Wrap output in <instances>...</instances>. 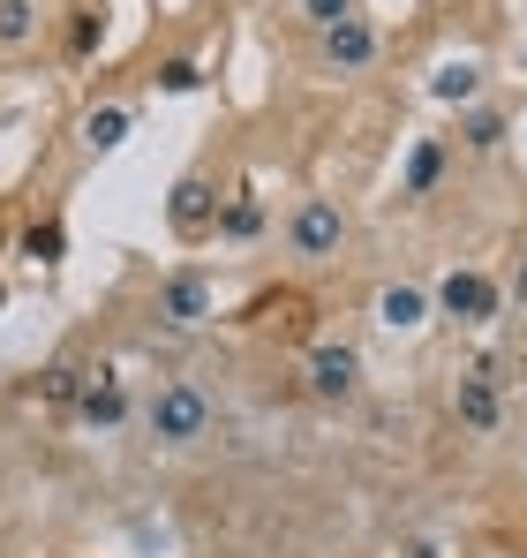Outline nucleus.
<instances>
[{
  "label": "nucleus",
  "instance_id": "1",
  "mask_svg": "<svg viewBox=\"0 0 527 558\" xmlns=\"http://www.w3.org/2000/svg\"><path fill=\"white\" fill-rule=\"evenodd\" d=\"M136 415H144V438H151V446H167V453H188V446H204V438H211V392H204V385H188V377H167L159 392H144V400H136Z\"/></svg>",
  "mask_w": 527,
  "mask_h": 558
},
{
  "label": "nucleus",
  "instance_id": "21",
  "mask_svg": "<svg viewBox=\"0 0 527 558\" xmlns=\"http://www.w3.org/2000/svg\"><path fill=\"white\" fill-rule=\"evenodd\" d=\"M498 287H505V302H513V310H520V317H527V257H520V265H513V279H498Z\"/></svg>",
  "mask_w": 527,
  "mask_h": 558
},
{
  "label": "nucleus",
  "instance_id": "3",
  "mask_svg": "<svg viewBox=\"0 0 527 558\" xmlns=\"http://www.w3.org/2000/svg\"><path fill=\"white\" fill-rule=\"evenodd\" d=\"M302 377H309V392H317L324 408H347V400H361V385H369V363H361L354 340H317L309 363H302Z\"/></svg>",
  "mask_w": 527,
  "mask_h": 558
},
{
  "label": "nucleus",
  "instance_id": "7",
  "mask_svg": "<svg viewBox=\"0 0 527 558\" xmlns=\"http://www.w3.org/2000/svg\"><path fill=\"white\" fill-rule=\"evenodd\" d=\"M452 423H459L467 438H498V430H505V392H498L490 371H459L452 377Z\"/></svg>",
  "mask_w": 527,
  "mask_h": 558
},
{
  "label": "nucleus",
  "instance_id": "8",
  "mask_svg": "<svg viewBox=\"0 0 527 558\" xmlns=\"http://www.w3.org/2000/svg\"><path fill=\"white\" fill-rule=\"evenodd\" d=\"M69 415H76L84 430H98V438H106V430H121V423L136 415V385H128L121 371H90V377H84V392H76V408H69Z\"/></svg>",
  "mask_w": 527,
  "mask_h": 558
},
{
  "label": "nucleus",
  "instance_id": "12",
  "mask_svg": "<svg viewBox=\"0 0 527 558\" xmlns=\"http://www.w3.org/2000/svg\"><path fill=\"white\" fill-rule=\"evenodd\" d=\"M444 167H452V144H444V136H415V151H407V167H400V196H407V204L438 196Z\"/></svg>",
  "mask_w": 527,
  "mask_h": 558
},
{
  "label": "nucleus",
  "instance_id": "14",
  "mask_svg": "<svg viewBox=\"0 0 527 558\" xmlns=\"http://www.w3.org/2000/svg\"><path fill=\"white\" fill-rule=\"evenodd\" d=\"M430 98H444L452 113H459V106H475V98H482V61H475V53H467V61H444L438 84H430Z\"/></svg>",
  "mask_w": 527,
  "mask_h": 558
},
{
  "label": "nucleus",
  "instance_id": "18",
  "mask_svg": "<svg viewBox=\"0 0 527 558\" xmlns=\"http://www.w3.org/2000/svg\"><path fill=\"white\" fill-rule=\"evenodd\" d=\"M159 92H174V98L204 92V69H196V61H188V53H181V61H167V69H159Z\"/></svg>",
  "mask_w": 527,
  "mask_h": 558
},
{
  "label": "nucleus",
  "instance_id": "11",
  "mask_svg": "<svg viewBox=\"0 0 527 558\" xmlns=\"http://www.w3.org/2000/svg\"><path fill=\"white\" fill-rule=\"evenodd\" d=\"M438 310H430V287H415V279H392V287H377V325L384 332H422Z\"/></svg>",
  "mask_w": 527,
  "mask_h": 558
},
{
  "label": "nucleus",
  "instance_id": "2",
  "mask_svg": "<svg viewBox=\"0 0 527 558\" xmlns=\"http://www.w3.org/2000/svg\"><path fill=\"white\" fill-rule=\"evenodd\" d=\"M347 234H354V219H347L340 196H302V204L286 211V257H294V265H332V257L347 250Z\"/></svg>",
  "mask_w": 527,
  "mask_h": 558
},
{
  "label": "nucleus",
  "instance_id": "5",
  "mask_svg": "<svg viewBox=\"0 0 527 558\" xmlns=\"http://www.w3.org/2000/svg\"><path fill=\"white\" fill-rule=\"evenodd\" d=\"M151 310H159V325H167V332H204V325L219 317V287H211L204 272H188V265H181V272L159 279Z\"/></svg>",
  "mask_w": 527,
  "mask_h": 558
},
{
  "label": "nucleus",
  "instance_id": "9",
  "mask_svg": "<svg viewBox=\"0 0 527 558\" xmlns=\"http://www.w3.org/2000/svg\"><path fill=\"white\" fill-rule=\"evenodd\" d=\"M444 144H459L467 159H498V151L513 144V113H505L498 98H475V106L452 113V136H444Z\"/></svg>",
  "mask_w": 527,
  "mask_h": 558
},
{
  "label": "nucleus",
  "instance_id": "6",
  "mask_svg": "<svg viewBox=\"0 0 527 558\" xmlns=\"http://www.w3.org/2000/svg\"><path fill=\"white\" fill-rule=\"evenodd\" d=\"M377 53H384V38H377L369 15H347V23H332V31H317V69H324V76H369Z\"/></svg>",
  "mask_w": 527,
  "mask_h": 558
},
{
  "label": "nucleus",
  "instance_id": "10",
  "mask_svg": "<svg viewBox=\"0 0 527 558\" xmlns=\"http://www.w3.org/2000/svg\"><path fill=\"white\" fill-rule=\"evenodd\" d=\"M167 227H174L181 242H204L219 227V182L211 174H181L174 196H167Z\"/></svg>",
  "mask_w": 527,
  "mask_h": 558
},
{
  "label": "nucleus",
  "instance_id": "4",
  "mask_svg": "<svg viewBox=\"0 0 527 558\" xmlns=\"http://www.w3.org/2000/svg\"><path fill=\"white\" fill-rule=\"evenodd\" d=\"M430 310L452 317V325H490V317H505V287L490 272H459V265H452V272L430 287Z\"/></svg>",
  "mask_w": 527,
  "mask_h": 558
},
{
  "label": "nucleus",
  "instance_id": "17",
  "mask_svg": "<svg viewBox=\"0 0 527 558\" xmlns=\"http://www.w3.org/2000/svg\"><path fill=\"white\" fill-rule=\"evenodd\" d=\"M84 363H69V355H61V363H46V377H38V392H46V408H61V415H69V408H76V392H84Z\"/></svg>",
  "mask_w": 527,
  "mask_h": 558
},
{
  "label": "nucleus",
  "instance_id": "15",
  "mask_svg": "<svg viewBox=\"0 0 527 558\" xmlns=\"http://www.w3.org/2000/svg\"><path fill=\"white\" fill-rule=\"evenodd\" d=\"M38 0H0V53H23V46H38Z\"/></svg>",
  "mask_w": 527,
  "mask_h": 558
},
{
  "label": "nucleus",
  "instance_id": "13",
  "mask_svg": "<svg viewBox=\"0 0 527 558\" xmlns=\"http://www.w3.org/2000/svg\"><path fill=\"white\" fill-rule=\"evenodd\" d=\"M219 242H257L264 234V204L257 189H234V196H219V227H211Z\"/></svg>",
  "mask_w": 527,
  "mask_h": 558
},
{
  "label": "nucleus",
  "instance_id": "16",
  "mask_svg": "<svg viewBox=\"0 0 527 558\" xmlns=\"http://www.w3.org/2000/svg\"><path fill=\"white\" fill-rule=\"evenodd\" d=\"M84 144L90 151H121V144H128V106H90L84 113Z\"/></svg>",
  "mask_w": 527,
  "mask_h": 558
},
{
  "label": "nucleus",
  "instance_id": "22",
  "mask_svg": "<svg viewBox=\"0 0 527 558\" xmlns=\"http://www.w3.org/2000/svg\"><path fill=\"white\" fill-rule=\"evenodd\" d=\"M90 46H98V15L84 8V15H76V53H90Z\"/></svg>",
  "mask_w": 527,
  "mask_h": 558
},
{
  "label": "nucleus",
  "instance_id": "20",
  "mask_svg": "<svg viewBox=\"0 0 527 558\" xmlns=\"http://www.w3.org/2000/svg\"><path fill=\"white\" fill-rule=\"evenodd\" d=\"M347 15H361V0H302V23H317V31H332Z\"/></svg>",
  "mask_w": 527,
  "mask_h": 558
},
{
  "label": "nucleus",
  "instance_id": "19",
  "mask_svg": "<svg viewBox=\"0 0 527 558\" xmlns=\"http://www.w3.org/2000/svg\"><path fill=\"white\" fill-rule=\"evenodd\" d=\"M23 257H38V265H61V219L30 227V234H23Z\"/></svg>",
  "mask_w": 527,
  "mask_h": 558
},
{
  "label": "nucleus",
  "instance_id": "23",
  "mask_svg": "<svg viewBox=\"0 0 527 558\" xmlns=\"http://www.w3.org/2000/svg\"><path fill=\"white\" fill-rule=\"evenodd\" d=\"M407 558H444V551L438 544H407Z\"/></svg>",
  "mask_w": 527,
  "mask_h": 558
}]
</instances>
